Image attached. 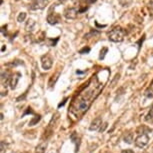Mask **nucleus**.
<instances>
[{
  "instance_id": "nucleus-1",
  "label": "nucleus",
  "mask_w": 153,
  "mask_h": 153,
  "mask_svg": "<svg viewBox=\"0 0 153 153\" xmlns=\"http://www.w3.org/2000/svg\"><path fill=\"white\" fill-rule=\"evenodd\" d=\"M124 35H125V31L122 28L116 27L110 31L108 38L112 42H121L124 39Z\"/></svg>"
},
{
  "instance_id": "nucleus-2",
  "label": "nucleus",
  "mask_w": 153,
  "mask_h": 153,
  "mask_svg": "<svg viewBox=\"0 0 153 153\" xmlns=\"http://www.w3.org/2000/svg\"><path fill=\"white\" fill-rule=\"evenodd\" d=\"M148 141H149V137L147 134H140L135 139V145L138 148H143V147H145L148 144Z\"/></svg>"
},
{
  "instance_id": "nucleus-3",
  "label": "nucleus",
  "mask_w": 153,
  "mask_h": 153,
  "mask_svg": "<svg viewBox=\"0 0 153 153\" xmlns=\"http://www.w3.org/2000/svg\"><path fill=\"white\" fill-rule=\"evenodd\" d=\"M52 58L49 54H45L41 57V65H42V68L44 70H49V69L52 67Z\"/></svg>"
},
{
  "instance_id": "nucleus-4",
  "label": "nucleus",
  "mask_w": 153,
  "mask_h": 153,
  "mask_svg": "<svg viewBox=\"0 0 153 153\" xmlns=\"http://www.w3.org/2000/svg\"><path fill=\"white\" fill-rule=\"evenodd\" d=\"M48 4V0H33L30 5L31 10H37V9H43Z\"/></svg>"
},
{
  "instance_id": "nucleus-5",
  "label": "nucleus",
  "mask_w": 153,
  "mask_h": 153,
  "mask_svg": "<svg viewBox=\"0 0 153 153\" xmlns=\"http://www.w3.org/2000/svg\"><path fill=\"white\" fill-rule=\"evenodd\" d=\"M78 9L76 8H67V9L64 11V16L67 18V19H75L77 17V14H78Z\"/></svg>"
},
{
  "instance_id": "nucleus-6",
  "label": "nucleus",
  "mask_w": 153,
  "mask_h": 153,
  "mask_svg": "<svg viewBox=\"0 0 153 153\" xmlns=\"http://www.w3.org/2000/svg\"><path fill=\"white\" fill-rule=\"evenodd\" d=\"M47 21L51 25H55V24L59 23V21H60V16L55 12H49V14L47 16Z\"/></svg>"
},
{
  "instance_id": "nucleus-7",
  "label": "nucleus",
  "mask_w": 153,
  "mask_h": 153,
  "mask_svg": "<svg viewBox=\"0 0 153 153\" xmlns=\"http://www.w3.org/2000/svg\"><path fill=\"white\" fill-rule=\"evenodd\" d=\"M102 126V119L100 117H97L91 122V124L89 126V129L91 131H95V130H99L100 127Z\"/></svg>"
},
{
  "instance_id": "nucleus-8",
  "label": "nucleus",
  "mask_w": 153,
  "mask_h": 153,
  "mask_svg": "<svg viewBox=\"0 0 153 153\" xmlns=\"http://www.w3.org/2000/svg\"><path fill=\"white\" fill-rule=\"evenodd\" d=\"M19 76H20V73H16L15 75H13L11 78H10L9 85H10V88H11L12 90H14L16 88L17 82H18V80H19Z\"/></svg>"
},
{
  "instance_id": "nucleus-9",
  "label": "nucleus",
  "mask_w": 153,
  "mask_h": 153,
  "mask_svg": "<svg viewBox=\"0 0 153 153\" xmlns=\"http://www.w3.org/2000/svg\"><path fill=\"white\" fill-rule=\"evenodd\" d=\"M47 147V142H42V143L38 144L35 148V153H45V149Z\"/></svg>"
},
{
  "instance_id": "nucleus-10",
  "label": "nucleus",
  "mask_w": 153,
  "mask_h": 153,
  "mask_svg": "<svg viewBox=\"0 0 153 153\" xmlns=\"http://www.w3.org/2000/svg\"><path fill=\"white\" fill-rule=\"evenodd\" d=\"M34 27H35V21H34L33 19H29L27 22H26V25H25L26 31H28V32L33 31Z\"/></svg>"
},
{
  "instance_id": "nucleus-11",
  "label": "nucleus",
  "mask_w": 153,
  "mask_h": 153,
  "mask_svg": "<svg viewBox=\"0 0 153 153\" xmlns=\"http://www.w3.org/2000/svg\"><path fill=\"white\" fill-rule=\"evenodd\" d=\"M123 140L124 142L128 144H131L133 142V134L132 133H126L124 135V137H123Z\"/></svg>"
},
{
  "instance_id": "nucleus-12",
  "label": "nucleus",
  "mask_w": 153,
  "mask_h": 153,
  "mask_svg": "<svg viewBox=\"0 0 153 153\" xmlns=\"http://www.w3.org/2000/svg\"><path fill=\"white\" fill-rule=\"evenodd\" d=\"M70 139L72 141H73V143L76 144V148L78 149V145H79V138H78V136H77V134L76 132H73L70 135Z\"/></svg>"
},
{
  "instance_id": "nucleus-13",
  "label": "nucleus",
  "mask_w": 153,
  "mask_h": 153,
  "mask_svg": "<svg viewBox=\"0 0 153 153\" xmlns=\"http://www.w3.org/2000/svg\"><path fill=\"white\" fill-rule=\"evenodd\" d=\"M40 119H41V116H40V115H37V116L33 117V118H32L31 121L29 122V126H33V125H35L37 122L40 121Z\"/></svg>"
},
{
  "instance_id": "nucleus-14",
  "label": "nucleus",
  "mask_w": 153,
  "mask_h": 153,
  "mask_svg": "<svg viewBox=\"0 0 153 153\" xmlns=\"http://www.w3.org/2000/svg\"><path fill=\"white\" fill-rule=\"evenodd\" d=\"M107 51H108V49H107L106 47H103L101 49L100 51V55H99V59H104V57H105V55H106V53H107Z\"/></svg>"
},
{
  "instance_id": "nucleus-15",
  "label": "nucleus",
  "mask_w": 153,
  "mask_h": 153,
  "mask_svg": "<svg viewBox=\"0 0 153 153\" xmlns=\"http://www.w3.org/2000/svg\"><path fill=\"white\" fill-rule=\"evenodd\" d=\"M25 18H26V13L25 12H21L20 14L18 15L17 21H18V22H22V21L25 20Z\"/></svg>"
},
{
  "instance_id": "nucleus-16",
  "label": "nucleus",
  "mask_w": 153,
  "mask_h": 153,
  "mask_svg": "<svg viewBox=\"0 0 153 153\" xmlns=\"http://www.w3.org/2000/svg\"><path fill=\"white\" fill-rule=\"evenodd\" d=\"M59 75H60V73H59V72H58V73L56 74V75H53L52 78H51L50 81H49V85H50V86H53V81H54V83H55L56 80L58 79V76H59Z\"/></svg>"
},
{
  "instance_id": "nucleus-17",
  "label": "nucleus",
  "mask_w": 153,
  "mask_h": 153,
  "mask_svg": "<svg viewBox=\"0 0 153 153\" xmlns=\"http://www.w3.org/2000/svg\"><path fill=\"white\" fill-rule=\"evenodd\" d=\"M152 118H153V105H152L151 108H150V111L148 112V114L146 115L145 120H146V121H148V120L152 119Z\"/></svg>"
},
{
  "instance_id": "nucleus-18",
  "label": "nucleus",
  "mask_w": 153,
  "mask_h": 153,
  "mask_svg": "<svg viewBox=\"0 0 153 153\" xmlns=\"http://www.w3.org/2000/svg\"><path fill=\"white\" fill-rule=\"evenodd\" d=\"M145 95H146V97H148V98H153V89L152 88H149V89H147L145 91Z\"/></svg>"
},
{
  "instance_id": "nucleus-19",
  "label": "nucleus",
  "mask_w": 153,
  "mask_h": 153,
  "mask_svg": "<svg viewBox=\"0 0 153 153\" xmlns=\"http://www.w3.org/2000/svg\"><path fill=\"white\" fill-rule=\"evenodd\" d=\"M90 52V47H83L81 50L79 51L80 54H86V53Z\"/></svg>"
},
{
  "instance_id": "nucleus-20",
  "label": "nucleus",
  "mask_w": 153,
  "mask_h": 153,
  "mask_svg": "<svg viewBox=\"0 0 153 153\" xmlns=\"http://www.w3.org/2000/svg\"><path fill=\"white\" fill-rule=\"evenodd\" d=\"M6 149H7L6 142H5V141H1V153H4Z\"/></svg>"
},
{
  "instance_id": "nucleus-21",
  "label": "nucleus",
  "mask_w": 153,
  "mask_h": 153,
  "mask_svg": "<svg viewBox=\"0 0 153 153\" xmlns=\"http://www.w3.org/2000/svg\"><path fill=\"white\" fill-rule=\"evenodd\" d=\"M106 127H107V123H104V124H103V126H101V127H100V129H99V131H100V132L102 133V132H103L104 130L106 129Z\"/></svg>"
},
{
  "instance_id": "nucleus-22",
  "label": "nucleus",
  "mask_w": 153,
  "mask_h": 153,
  "mask_svg": "<svg viewBox=\"0 0 153 153\" xmlns=\"http://www.w3.org/2000/svg\"><path fill=\"white\" fill-rule=\"evenodd\" d=\"M121 153H134V151L131 149H124V150H122Z\"/></svg>"
},
{
  "instance_id": "nucleus-23",
  "label": "nucleus",
  "mask_w": 153,
  "mask_h": 153,
  "mask_svg": "<svg viewBox=\"0 0 153 153\" xmlns=\"http://www.w3.org/2000/svg\"><path fill=\"white\" fill-rule=\"evenodd\" d=\"M29 113H33V111H32V110H31L30 107H28V110H27V111H26V112H24L23 116H24V115H26V114H29Z\"/></svg>"
},
{
  "instance_id": "nucleus-24",
  "label": "nucleus",
  "mask_w": 153,
  "mask_h": 153,
  "mask_svg": "<svg viewBox=\"0 0 153 153\" xmlns=\"http://www.w3.org/2000/svg\"><path fill=\"white\" fill-rule=\"evenodd\" d=\"M85 2H86V4H92L94 3V2H96V0H84Z\"/></svg>"
},
{
  "instance_id": "nucleus-25",
  "label": "nucleus",
  "mask_w": 153,
  "mask_h": 153,
  "mask_svg": "<svg viewBox=\"0 0 153 153\" xmlns=\"http://www.w3.org/2000/svg\"><path fill=\"white\" fill-rule=\"evenodd\" d=\"M67 99H68V98H65V99H64V100H63V102H62V103H60V104H59V105H58V107H61V106H62V105H64V104H65V102H66V100H67Z\"/></svg>"
},
{
  "instance_id": "nucleus-26",
  "label": "nucleus",
  "mask_w": 153,
  "mask_h": 153,
  "mask_svg": "<svg viewBox=\"0 0 153 153\" xmlns=\"http://www.w3.org/2000/svg\"><path fill=\"white\" fill-rule=\"evenodd\" d=\"M66 1H67V0H59V2H60V3H65Z\"/></svg>"
},
{
  "instance_id": "nucleus-27",
  "label": "nucleus",
  "mask_w": 153,
  "mask_h": 153,
  "mask_svg": "<svg viewBox=\"0 0 153 153\" xmlns=\"http://www.w3.org/2000/svg\"><path fill=\"white\" fill-rule=\"evenodd\" d=\"M22 153H28V152H22Z\"/></svg>"
}]
</instances>
